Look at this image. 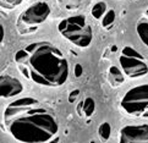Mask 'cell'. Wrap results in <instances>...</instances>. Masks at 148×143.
Instances as JSON below:
<instances>
[{
  "instance_id": "obj_8",
  "label": "cell",
  "mask_w": 148,
  "mask_h": 143,
  "mask_svg": "<svg viewBox=\"0 0 148 143\" xmlns=\"http://www.w3.org/2000/svg\"><path fill=\"white\" fill-rule=\"evenodd\" d=\"M23 92V86L17 78L9 75L0 76V95L4 99L12 98Z\"/></svg>"
},
{
  "instance_id": "obj_16",
  "label": "cell",
  "mask_w": 148,
  "mask_h": 143,
  "mask_svg": "<svg viewBox=\"0 0 148 143\" xmlns=\"http://www.w3.org/2000/svg\"><path fill=\"white\" fill-rule=\"evenodd\" d=\"M81 73H82V66L80 65V64H76V66H75V76H81Z\"/></svg>"
},
{
  "instance_id": "obj_18",
  "label": "cell",
  "mask_w": 148,
  "mask_h": 143,
  "mask_svg": "<svg viewBox=\"0 0 148 143\" xmlns=\"http://www.w3.org/2000/svg\"><path fill=\"white\" fill-rule=\"evenodd\" d=\"M4 38V28H3V25L0 26V42H3Z\"/></svg>"
},
{
  "instance_id": "obj_14",
  "label": "cell",
  "mask_w": 148,
  "mask_h": 143,
  "mask_svg": "<svg viewBox=\"0 0 148 143\" xmlns=\"http://www.w3.org/2000/svg\"><path fill=\"white\" fill-rule=\"evenodd\" d=\"M115 21V11L114 10H109V11L104 15V17L102 18V25L103 27H109V26H112Z\"/></svg>"
},
{
  "instance_id": "obj_9",
  "label": "cell",
  "mask_w": 148,
  "mask_h": 143,
  "mask_svg": "<svg viewBox=\"0 0 148 143\" xmlns=\"http://www.w3.org/2000/svg\"><path fill=\"white\" fill-rule=\"evenodd\" d=\"M94 110H96V102H94L93 98H86L83 102L80 103L77 108V111L80 115H84V116H91L93 115Z\"/></svg>"
},
{
  "instance_id": "obj_11",
  "label": "cell",
  "mask_w": 148,
  "mask_h": 143,
  "mask_svg": "<svg viewBox=\"0 0 148 143\" xmlns=\"http://www.w3.org/2000/svg\"><path fill=\"white\" fill-rule=\"evenodd\" d=\"M109 78L114 86H119V84L124 83V72L119 67L112 66L109 68Z\"/></svg>"
},
{
  "instance_id": "obj_2",
  "label": "cell",
  "mask_w": 148,
  "mask_h": 143,
  "mask_svg": "<svg viewBox=\"0 0 148 143\" xmlns=\"http://www.w3.org/2000/svg\"><path fill=\"white\" fill-rule=\"evenodd\" d=\"M22 75L39 86L60 87L69 78V61L59 48L49 42L26 45L15 54Z\"/></svg>"
},
{
  "instance_id": "obj_10",
  "label": "cell",
  "mask_w": 148,
  "mask_h": 143,
  "mask_svg": "<svg viewBox=\"0 0 148 143\" xmlns=\"http://www.w3.org/2000/svg\"><path fill=\"white\" fill-rule=\"evenodd\" d=\"M136 31L138 34L140 39L142 40L146 47H148V21L147 20H141L136 26Z\"/></svg>"
},
{
  "instance_id": "obj_6",
  "label": "cell",
  "mask_w": 148,
  "mask_h": 143,
  "mask_svg": "<svg viewBox=\"0 0 148 143\" xmlns=\"http://www.w3.org/2000/svg\"><path fill=\"white\" fill-rule=\"evenodd\" d=\"M51 12L50 6L44 1H38L31 5L20 15V21L27 26H38L48 18Z\"/></svg>"
},
{
  "instance_id": "obj_7",
  "label": "cell",
  "mask_w": 148,
  "mask_h": 143,
  "mask_svg": "<svg viewBox=\"0 0 148 143\" xmlns=\"http://www.w3.org/2000/svg\"><path fill=\"white\" fill-rule=\"evenodd\" d=\"M119 143H148V124L124 126L120 130Z\"/></svg>"
},
{
  "instance_id": "obj_20",
  "label": "cell",
  "mask_w": 148,
  "mask_h": 143,
  "mask_svg": "<svg viewBox=\"0 0 148 143\" xmlns=\"http://www.w3.org/2000/svg\"><path fill=\"white\" fill-rule=\"evenodd\" d=\"M91 143H94V142H93V141H92V142H91Z\"/></svg>"
},
{
  "instance_id": "obj_4",
  "label": "cell",
  "mask_w": 148,
  "mask_h": 143,
  "mask_svg": "<svg viewBox=\"0 0 148 143\" xmlns=\"http://www.w3.org/2000/svg\"><path fill=\"white\" fill-rule=\"evenodd\" d=\"M120 108L131 118L148 119V83L130 88L121 99Z\"/></svg>"
},
{
  "instance_id": "obj_19",
  "label": "cell",
  "mask_w": 148,
  "mask_h": 143,
  "mask_svg": "<svg viewBox=\"0 0 148 143\" xmlns=\"http://www.w3.org/2000/svg\"><path fill=\"white\" fill-rule=\"evenodd\" d=\"M147 15H148V10H147Z\"/></svg>"
},
{
  "instance_id": "obj_1",
  "label": "cell",
  "mask_w": 148,
  "mask_h": 143,
  "mask_svg": "<svg viewBox=\"0 0 148 143\" xmlns=\"http://www.w3.org/2000/svg\"><path fill=\"white\" fill-rule=\"evenodd\" d=\"M4 126L20 143H48L59 132L54 110L32 97L16 99L5 108Z\"/></svg>"
},
{
  "instance_id": "obj_17",
  "label": "cell",
  "mask_w": 148,
  "mask_h": 143,
  "mask_svg": "<svg viewBox=\"0 0 148 143\" xmlns=\"http://www.w3.org/2000/svg\"><path fill=\"white\" fill-rule=\"evenodd\" d=\"M71 94H72V97L70 95V98H69V100H70V102H73V100H75V98L78 95V91H73Z\"/></svg>"
},
{
  "instance_id": "obj_3",
  "label": "cell",
  "mask_w": 148,
  "mask_h": 143,
  "mask_svg": "<svg viewBox=\"0 0 148 143\" xmlns=\"http://www.w3.org/2000/svg\"><path fill=\"white\" fill-rule=\"evenodd\" d=\"M58 29L66 40L77 48H87L92 43L93 31L83 15L70 16L62 20Z\"/></svg>"
},
{
  "instance_id": "obj_13",
  "label": "cell",
  "mask_w": 148,
  "mask_h": 143,
  "mask_svg": "<svg viewBox=\"0 0 148 143\" xmlns=\"http://www.w3.org/2000/svg\"><path fill=\"white\" fill-rule=\"evenodd\" d=\"M110 133H112V126L109 122H103L98 129V135L99 138L103 142H107L110 138Z\"/></svg>"
},
{
  "instance_id": "obj_15",
  "label": "cell",
  "mask_w": 148,
  "mask_h": 143,
  "mask_svg": "<svg viewBox=\"0 0 148 143\" xmlns=\"http://www.w3.org/2000/svg\"><path fill=\"white\" fill-rule=\"evenodd\" d=\"M22 0H1V5L6 6V5H10V8H15L16 5H18Z\"/></svg>"
},
{
  "instance_id": "obj_5",
  "label": "cell",
  "mask_w": 148,
  "mask_h": 143,
  "mask_svg": "<svg viewBox=\"0 0 148 143\" xmlns=\"http://www.w3.org/2000/svg\"><path fill=\"white\" fill-rule=\"evenodd\" d=\"M119 62L123 72L130 78L142 77L148 73V65L143 56L131 47H125L123 49Z\"/></svg>"
},
{
  "instance_id": "obj_12",
  "label": "cell",
  "mask_w": 148,
  "mask_h": 143,
  "mask_svg": "<svg viewBox=\"0 0 148 143\" xmlns=\"http://www.w3.org/2000/svg\"><path fill=\"white\" fill-rule=\"evenodd\" d=\"M107 4H105L104 1H99L97 4H94V6L92 8V16L96 20H102L104 17V15L107 14Z\"/></svg>"
}]
</instances>
